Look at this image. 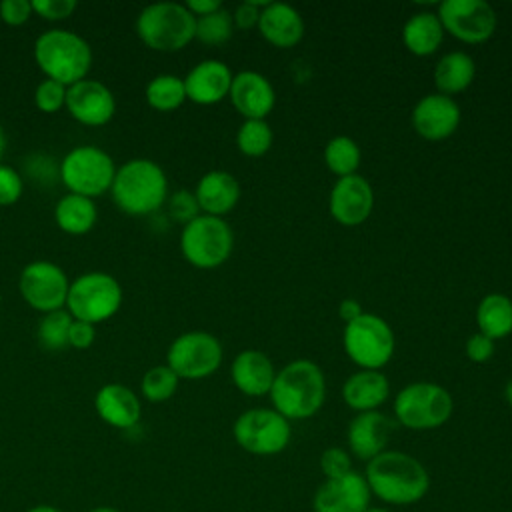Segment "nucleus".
<instances>
[{
  "mask_svg": "<svg viewBox=\"0 0 512 512\" xmlns=\"http://www.w3.org/2000/svg\"><path fill=\"white\" fill-rule=\"evenodd\" d=\"M364 478L372 498L390 506L418 504L430 490L426 466L402 450H384L368 460Z\"/></svg>",
  "mask_w": 512,
  "mask_h": 512,
  "instance_id": "1",
  "label": "nucleus"
},
{
  "mask_svg": "<svg viewBox=\"0 0 512 512\" xmlns=\"http://www.w3.org/2000/svg\"><path fill=\"white\" fill-rule=\"evenodd\" d=\"M268 396L272 408L286 420L312 418L326 400L324 372L312 360H292L276 372Z\"/></svg>",
  "mask_w": 512,
  "mask_h": 512,
  "instance_id": "2",
  "label": "nucleus"
},
{
  "mask_svg": "<svg viewBox=\"0 0 512 512\" xmlns=\"http://www.w3.org/2000/svg\"><path fill=\"white\" fill-rule=\"evenodd\" d=\"M110 196L120 212L150 216L168 200L166 172L150 158H132L116 168Z\"/></svg>",
  "mask_w": 512,
  "mask_h": 512,
  "instance_id": "3",
  "label": "nucleus"
},
{
  "mask_svg": "<svg viewBox=\"0 0 512 512\" xmlns=\"http://www.w3.org/2000/svg\"><path fill=\"white\" fill-rule=\"evenodd\" d=\"M92 48L76 32L52 28L42 32L34 42V60L46 78L66 88L88 78L92 66Z\"/></svg>",
  "mask_w": 512,
  "mask_h": 512,
  "instance_id": "4",
  "label": "nucleus"
},
{
  "mask_svg": "<svg viewBox=\"0 0 512 512\" xmlns=\"http://www.w3.org/2000/svg\"><path fill=\"white\" fill-rule=\"evenodd\" d=\"M136 34L150 50L178 52L194 40L196 18L178 2L148 4L136 18Z\"/></svg>",
  "mask_w": 512,
  "mask_h": 512,
  "instance_id": "5",
  "label": "nucleus"
},
{
  "mask_svg": "<svg viewBox=\"0 0 512 512\" xmlns=\"http://www.w3.org/2000/svg\"><path fill=\"white\" fill-rule=\"evenodd\" d=\"M116 168L118 166L106 150L82 144L64 154L58 164V178L68 192L94 200L110 192Z\"/></svg>",
  "mask_w": 512,
  "mask_h": 512,
  "instance_id": "6",
  "label": "nucleus"
},
{
  "mask_svg": "<svg viewBox=\"0 0 512 512\" xmlns=\"http://www.w3.org/2000/svg\"><path fill=\"white\" fill-rule=\"evenodd\" d=\"M452 394L436 382H412L394 396L396 424L408 430H434L450 420Z\"/></svg>",
  "mask_w": 512,
  "mask_h": 512,
  "instance_id": "7",
  "label": "nucleus"
},
{
  "mask_svg": "<svg viewBox=\"0 0 512 512\" xmlns=\"http://www.w3.org/2000/svg\"><path fill=\"white\" fill-rule=\"evenodd\" d=\"M120 282L102 270H90L70 282L66 310L74 320L100 324L110 320L122 306Z\"/></svg>",
  "mask_w": 512,
  "mask_h": 512,
  "instance_id": "8",
  "label": "nucleus"
},
{
  "mask_svg": "<svg viewBox=\"0 0 512 512\" xmlns=\"http://www.w3.org/2000/svg\"><path fill=\"white\" fill-rule=\"evenodd\" d=\"M234 248V234L224 218L200 214L180 232V252L188 264L200 270L222 266Z\"/></svg>",
  "mask_w": 512,
  "mask_h": 512,
  "instance_id": "9",
  "label": "nucleus"
},
{
  "mask_svg": "<svg viewBox=\"0 0 512 512\" xmlns=\"http://www.w3.org/2000/svg\"><path fill=\"white\" fill-rule=\"evenodd\" d=\"M342 344L348 358L360 366V370H380L390 362L396 340L384 318L362 312L358 318L344 324Z\"/></svg>",
  "mask_w": 512,
  "mask_h": 512,
  "instance_id": "10",
  "label": "nucleus"
},
{
  "mask_svg": "<svg viewBox=\"0 0 512 512\" xmlns=\"http://www.w3.org/2000/svg\"><path fill=\"white\" fill-rule=\"evenodd\" d=\"M236 444L254 456H276L290 444L292 426L274 408H248L232 424Z\"/></svg>",
  "mask_w": 512,
  "mask_h": 512,
  "instance_id": "11",
  "label": "nucleus"
},
{
  "mask_svg": "<svg viewBox=\"0 0 512 512\" xmlns=\"http://www.w3.org/2000/svg\"><path fill=\"white\" fill-rule=\"evenodd\" d=\"M224 358L220 340L206 330H190L176 336L166 352V366L182 380L212 376Z\"/></svg>",
  "mask_w": 512,
  "mask_h": 512,
  "instance_id": "12",
  "label": "nucleus"
},
{
  "mask_svg": "<svg viewBox=\"0 0 512 512\" xmlns=\"http://www.w3.org/2000/svg\"><path fill=\"white\" fill-rule=\"evenodd\" d=\"M70 280L54 262L34 260L28 262L18 278V292L22 300L42 314L62 310L66 306Z\"/></svg>",
  "mask_w": 512,
  "mask_h": 512,
  "instance_id": "13",
  "label": "nucleus"
},
{
  "mask_svg": "<svg viewBox=\"0 0 512 512\" xmlns=\"http://www.w3.org/2000/svg\"><path fill=\"white\" fill-rule=\"evenodd\" d=\"M444 32L464 44H482L496 32V12L484 0H444L436 12Z\"/></svg>",
  "mask_w": 512,
  "mask_h": 512,
  "instance_id": "14",
  "label": "nucleus"
},
{
  "mask_svg": "<svg viewBox=\"0 0 512 512\" xmlns=\"http://www.w3.org/2000/svg\"><path fill=\"white\" fill-rule=\"evenodd\" d=\"M64 108L76 122L90 128H98L114 118L116 98L104 82L84 78L68 86Z\"/></svg>",
  "mask_w": 512,
  "mask_h": 512,
  "instance_id": "15",
  "label": "nucleus"
},
{
  "mask_svg": "<svg viewBox=\"0 0 512 512\" xmlns=\"http://www.w3.org/2000/svg\"><path fill=\"white\" fill-rule=\"evenodd\" d=\"M372 502V492L364 474L352 470L340 478L324 480L314 496V512H366Z\"/></svg>",
  "mask_w": 512,
  "mask_h": 512,
  "instance_id": "16",
  "label": "nucleus"
},
{
  "mask_svg": "<svg viewBox=\"0 0 512 512\" xmlns=\"http://www.w3.org/2000/svg\"><path fill=\"white\" fill-rule=\"evenodd\" d=\"M374 208V190L370 182L360 176H344L338 178L328 196L330 216L342 226H358L368 220Z\"/></svg>",
  "mask_w": 512,
  "mask_h": 512,
  "instance_id": "17",
  "label": "nucleus"
},
{
  "mask_svg": "<svg viewBox=\"0 0 512 512\" xmlns=\"http://www.w3.org/2000/svg\"><path fill=\"white\" fill-rule=\"evenodd\" d=\"M460 124V106L452 96L432 92L422 96L412 110V126L424 140L438 142L456 132Z\"/></svg>",
  "mask_w": 512,
  "mask_h": 512,
  "instance_id": "18",
  "label": "nucleus"
},
{
  "mask_svg": "<svg viewBox=\"0 0 512 512\" xmlns=\"http://www.w3.org/2000/svg\"><path fill=\"white\" fill-rule=\"evenodd\" d=\"M228 98L244 120H266L276 106V90L272 82L256 70L234 74Z\"/></svg>",
  "mask_w": 512,
  "mask_h": 512,
  "instance_id": "19",
  "label": "nucleus"
},
{
  "mask_svg": "<svg viewBox=\"0 0 512 512\" xmlns=\"http://www.w3.org/2000/svg\"><path fill=\"white\" fill-rule=\"evenodd\" d=\"M396 422L390 420L380 410L370 412H358L346 430V440L350 454L368 462L374 456L388 450V442L394 434Z\"/></svg>",
  "mask_w": 512,
  "mask_h": 512,
  "instance_id": "20",
  "label": "nucleus"
},
{
  "mask_svg": "<svg viewBox=\"0 0 512 512\" xmlns=\"http://www.w3.org/2000/svg\"><path fill=\"white\" fill-rule=\"evenodd\" d=\"M232 76V70L222 60H200L184 76L186 100L200 106H212L222 102L224 98H228Z\"/></svg>",
  "mask_w": 512,
  "mask_h": 512,
  "instance_id": "21",
  "label": "nucleus"
},
{
  "mask_svg": "<svg viewBox=\"0 0 512 512\" xmlns=\"http://www.w3.org/2000/svg\"><path fill=\"white\" fill-rule=\"evenodd\" d=\"M94 408L102 422L118 430H130L140 422L142 404L134 390L120 382H110L98 388Z\"/></svg>",
  "mask_w": 512,
  "mask_h": 512,
  "instance_id": "22",
  "label": "nucleus"
},
{
  "mask_svg": "<svg viewBox=\"0 0 512 512\" xmlns=\"http://www.w3.org/2000/svg\"><path fill=\"white\" fill-rule=\"evenodd\" d=\"M194 196L202 214L224 218L240 200V184L236 176L226 170H210L200 176Z\"/></svg>",
  "mask_w": 512,
  "mask_h": 512,
  "instance_id": "23",
  "label": "nucleus"
},
{
  "mask_svg": "<svg viewBox=\"0 0 512 512\" xmlns=\"http://www.w3.org/2000/svg\"><path fill=\"white\" fill-rule=\"evenodd\" d=\"M260 36L276 48H292L304 36V20L300 12L284 2H268L260 10Z\"/></svg>",
  "mask_w": 512,
  "mask_h": 512,
  "instance_id": "24",
  "label": "nucleus"
},
{
  "mask_svg": "<svg viewBox=\"0 0 512 512\" xmlns=\"http://www.w3.org/2000/svg\"><path fill=\"white\" fill-rule=\"evenodd\" d=\"M230 378L234 386L246 396H264L270 392L272 382L276 378V370L272 360L254 348L242 350L232 360Z\"/></svg>",
  "mask_w": 512,
  "mask_h": 512,
  "instance_id": "25",
  "label": "nucleus"
},
{
  "mask_svg": "<svg viewBox=\"0 0 512 512\" xmlns=\"http://www.w3.org/2000/svg\"><path fill=\"white\" fill-rule=\"evenodd\" d=\"M390 396L388 376L380 370H358L350 374L342 386V400L358 412L378 410Z\"/></svg>",
  "mask_w": 512,
  "mask_h": 512,
  "instance_id": "26",
  "label": "nucleus"
},
{
  "mask_svg": "<svg viewBox=\"0 0 512 512\" xmlns=\"http://www.w3.org/2000/svg\"><path fill=\"white\" fill-rule=\"evenodd\" d=\"M476 76V64L474 58L466 52L454 50L440 56V60L434 66V86L444 96H454L464 92Z\"/></svg>",
  "mask_w": 512,
  "mask_h": 512,
  "instance_id": "27",
  "label": "nucleus"
},
{
  "mask_svg": "<svg viewBox=\"0 0 512 512\" xmlns=\"http://www.w3.org/2000/svg\"><path fill=\"white\" fill-rule=\"evenodd\" d=\"M444 34L434 12H416L402 26V44L414 56H430L440 48Z\"/></svg>",
  "mask_w": 512,
  "mask_h": 512,
  "instance_id": "28",
  "label": "nucleus"
},
{
  "mask_svg": "<svg viewBox=\"0 0 512 512\" xmlns=\"http://www.w3.org/2000/svg\"><path fill=\"white\" fill-rule=\"evenodd\" d=\"M98 220V208L92 198L80 194H64L54 206V222L56 226L72 236L88 234Z\"/></svg>",
  "mask_w": 512,
  "mask_h": 512,
  "instance_id": "29",
  "label": "nucleus"
},
{
  "mask_svg": "<svg viewBox=\"0 0 512 512\" xmlns=\"http://www.w3.org/2000/svg\"><path fill=\"white\" fill-rule=\"evenodd\" d=\"M478 332L490 340H500L512 334V298L500 292L486 294L476 308Z\"/></svg>",
  "mask_w": 512,
  "mask_h": 512,
  "instance_id": "30",
  "label": "nucleus"
},
{
  "mask_svg": "<svg viewBox=\"0 0 512 512\" xmlns=\"http://www.w3.org/2000/svg\"><path fill=\"white\" fill-rule=\"evenodd\" d=\"M146 104L158 112H174L186 100L184 78L176 74H158L144 88Z\"/></svg>",
  "mask_w": 512,
  "mask_h": 512,
  "instance_id": "31",
  "label": "nucleus"
},
{
  "mask_svg": "<svg viewBox=\"0 0 512 512\" xmlns=\"http://www.w3.org/2000/svg\"><path fill=\"white\" fill-rule=\"evenodd\" d=\"M362 162L360 146L350 136H334L324 146V164L338 178L358 174Z\"/></svg>",
  "mask_w": 512,
  "mask_h": 512,
  "instance_id": "32",
  "label": "nucleus"
},
{
  "mask_svg": "<svg viewBox=\"0 0 512 512\" xmlns=\"http://www.w3.org/2000/svg\"><path fill=\"white\" fill-rule=\"evenodd\" d=\"M68 310L48 312L38 322V342L46 352H64L68 348V330L72 324Z\"/></svg>",
  "mask_w": 512,
  "mask_h": 512,
  "instance_id": "33",
  "label": "nucleus"
},
{
  "mask_svg": "<svg viewBox=\"0 0 512 512\" xmlns=\"http://www.w3.org/2000/svg\"><path fill=\"white\" fill-rule=\"evenodd\" d=\"M274 142L272 128L266 120H244L236 132V146L248 158L264 156Z\"/></svg>",
  "mask_w": 512,
  "mask_h": 512,
  "instance_id": "34",
  "label": "nucleus"
},
{
  "mask_svg": "<svg viewBox=\"0 0 512 512\" xmlns=\"http://www.w3.org/2000/svg\"><path fill=\"white\" fill-rule=\"evenodd\" d=\"M178 384L180 378L166 364H158L144 372L140 380V392L148 402L158 404L170 400L176 394Z\"/></svg>",
  "mask_w": 512,
  "mask_h": 512,
  "instance_id": "35",
  "label": "nucleus"
},
{
  "mask_svg": "<svg viewBox=\"0 0 512 512\" xmlns=\"http://www.w3.org/2000/svg\"><path fill=\"white\" fill-rule=\"evenodd\" d=\"M234 34V22H232V12L226 10L224 6L218 8L212 14L196 18V34L194 40H200L202 44L208 46H220L228 42Z\"/></svg>",
  "mask_w": 512,
  "mask_h": 512,
  "instance_id": "36",
  "label": "nucleus"
},
{
  "mask_svg": "<svg viewBox=\"0 0 512 512\" xmlns=\"http://www.w3.org/2000/svg\"><path fill=\"white\" fill-rule=\"evenodd\" d=\"M66 86L56 80H42L34 90V104L44 114H56L66 106Z\"/></svg>",
  "mask_w": 512,
  "mask_h": 512,
  "instance_id": "37",
  "label": "nucleus"
},
{
  "mask_svg": "<svg viewBox=\"0 0 512 512\" xmlns=\"http://www.w3.org/2000/svg\"><path fill=\"white\" fill-rule=\"evenodd\" d=\"M166 204H168V216H170L174 222L182 224V226L202 214L194 192H192V190H186V188H180V190L168 194Z\"/></svg>",
  "mask_w": 512,
  "mask_h": 512,
  "instance_id": "38",
  "label": "nucleus"
},
{
  "mask_svg": "<svg viewBox=\"0 0 512 512\" xmlns=\"http://www.w3.org/2000/svg\"><path fill=\"white\" fill-rule=\"evenodd\" d=\"M320 470L324 474V480L340 478L348 472H352V454L340 446H330L320 454Z\"/></svg>",
  "mask_w": 512,
  "mask_h": 512,
  "instance_id": "39",
  "label": "nucleus"
},
{
  "mask_svg": "<svg viewBox=\"0 0 512 512\" xmlns=\"http://www.w3.org/2000/svg\"><path fill=\"white\" fill-rule=\"evenodd\" d=\"M24 180L10 164H0V206H12L22 198Z\"/></svg>",
  "mask_w": 512,
  "mask_h": 512,
  "instance_id": "40",
  "label": "nucleus"
},
{
  "mask_svg": "<svg viewBox=\"0 0 512 512\" xmlns=\"http://www.w3.org/2000/svg\"><path fill=\"white\" fill-rule=\"evenodd\" d=\"M32 12L48 22H60L72 16L76 10L74 0H30Z\"/></svg>",
  "mask_w": 512,
  "mask_h": 512,
  "instance_id": "41",
  "label": "nucleus"
},
{
  "mask_svg": "<svg viewBox=\"0 0 512 512\" xmlns=\"http://www.w3.org/2000/svg\"><path fill=\"white\" fill-rule=\"evenodd\" d=\"M30 0H2L0 2V20L8 26H22L32 16Z\"/></svg>",
  "mask_w": 512,
  "mask_h": 512,
  "instance_id": "42",
  "label": "nucleus"
},
{
  "mask_svg": "<svg viewBox=\"0 0 512 512\" xmlns=\"http://www.w3.org/2000/svg\"><path fill=\"white\" fill-rule=\"evenodd\" d=\"M268 4V0H246L242 4H238L232 12V22H234V28H240V30H250V28H256L258 26V20H260V10Z\"/></svg>",
  "mask_w": 512,
  "mask_h": 512,
  "instance_id": "43",
  "label": "nucleus"
},
{
  "mask_svg": "<svg viewBox=\"0 0 512 512\" xmlns=\"http://www.w3.org/2000/svg\"><path fill=\"white\" fill-rule=\"evenodd\" d=\"M464 352H466L468 360H472L476 364H482V362L492 358V354H494V340H490L488 336L476 332V334L468 336V340L464 344Z\"/></svg>",
  "mask_w": 512,
  "mask_h": 512,
  "instance_id": "44",
  "label": "nucleus"
},
{
  "mask_svg": "<svg viewBox=\"0 0 512 512\" xmlns=\"http://www.w3.org/2000/svg\"><path fill=\"white\" fill-rule=\"evenodd\" d=\"M96 340V326L90 322L82 320H72L70 330H68V348L76 350H86L94 344Z\"/></svg>",
  "mask_w": 512,
  "mask_h": 512,
  "instance_id": "45",
  "label": "nucleus"
},
{
  "mask_svg": "<svg viewBox=\"0 0 512 512\" xmlns=\"http://www.w3.org/2000/svg\"><path fill=\"white\" fill-rule=\"evenodd\" d=\"M184 6L190 10V14L194 18H200V16L212 14L218 8H222V2L220 0H188Z\"/></svg>",
  "mask_w": 512,
  "mask_h": 512,
  "instance_id": "46",
  "label": "nucleus"
},
{
  "mask_svg": "<svg viewBox=\"0 0 512 512\" xmlns=\"http://www.w3.org/2000/svg\"><path fill=\"white\" fill-rule=\"evenodd\" d=\"M362 314V308H360V302L354 300V298H344L340 304H338V318L348 324L352 322L354 318H358Z\"/></svg>",
  "mask_w": 512,
  "mask_h": 512,
  "instance_id": "47",
  "label": "nucleus"
},
{
  "mask_svg": "<svg viewBox=\"0 0 512 512\" xmlns=\"http://www.w3.org/2000/svg\"><path fill=\"white\" fill-rule=\"evenodd\" d=\"M26 512H64V510H60V508H56L52 504H36L32 508H28Z\"/></svg>",
  "mask_w": 512,
  "mask_h": 512,
  "instance_id": "48",
  "label": "nucleus"
},
{
  "mask_svg": "<svg viewBox=\"0 0 512 512\" xmlns=\"http://www.w3.org/2000/svg\"><path fill=\"white\" fill-rule=\"evenodd\" d=\"M6 144H8L6 132H4V128H2V124H0V164H2V158H4V152H6Z\"/></svg>",
  "mask_w": 512,
  "mask_h": 512,
  "instance_id": "49",
  "label": "nucleus"
},
{
  "mask_svg": "<svg viewBox=\"0 0 512 512\" xmlns=\"http://www.w3.org/2000/svg\"><path fill=\"white\" fill-rule=\"evenodd\" d=\"M504 398H506V402L512 406V380L506 384V388H504Z\"/></svg>",
  "mask_w": 512,
  "mask_h": 512,
  "instance_id": "50",
  "label": "nucleus"
},
{
  "mask_svg": "<svg viewBox=\"0 0 512 512\" xmlns=\"http://www.w3.org/2000/svg\"><path fill=\"white\" fill-rule=\"evenodd\" d=\"M88 512H120L118 508H112V506H96V508H92V510H88Z\"/></svg>",
  "mask_w": 512,
  "mask_h": 512,
  "instance_id": "51",
  "label": "nucleus"
},
{
  "mask_svg": "<svg viewBox=\"0 0 512 512\" xmlns=\"http://www.w3.org/2000/svg\"><path fill=\"white\" fill-rule=\"evenodd\" d=\"M366 512H392V510L384 508V506H370Z\"/></svg>",
  "mask_w": 512,
  "mask_h": 512,
  "instance_id": "52",
  "label": "nucleus"
}]
</instances>
